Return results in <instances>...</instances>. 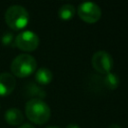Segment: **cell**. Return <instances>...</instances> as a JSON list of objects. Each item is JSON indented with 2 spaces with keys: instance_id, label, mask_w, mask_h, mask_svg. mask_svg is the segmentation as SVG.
<instances>
[{
  "instance_id": "cell-1",
  "label": "cell",
  "mask_w": 128,
  "mask_h": 128,
  "mask_svg": "<svg viewBox=\"0 0 128 128\" xmlns=\"http://www.w3.org/2000/svg\"><path fill=\"white\" fill-rule=\"evenodd\" d=\"M25 113L27 118L38 125L46 123L51 115L50 107L40 98L30 99L25 106Z\"/></svg>"
},
{
  "instance_id": "cell-2",
  "label": "cell",
  "mask_w": 128,
  "mask_h": 128,
  "mask_svg": "<svg viewBox=\"0 0 128 128\" xmlns=\"http://www.w3.org/2000/svg\"><path fill=\"white\" fill-rule=\"evenodd\" d=\"M37 62L35 58L29 54H20L14 58L11 63L10 69L13 76L25 78L35 72Z\"/></svg>"
},
{
  "instance_id": "cell-3",
  "label": "cell",
  "mask_w": 128,
  "mask_h": 128,
  "mask_svg": "<svg viewBox=\"0 0 128 128\" xmlns=\"http://www.w3.org/2000/svg\"><path fill=\"white\" fill-rule=\"evenodd\" d=\"M6 24L13 30H21L28 24V11L21 5H12L5 12Z\"/></svg>"
},
{
  "instance_id": "cell-4",
  "label": "cell",
  "mask_w": 128,
  "mask_h": 128,
  "mask_svg": "<svg viewBox=\"0 0 128 128\" xmlns=\"http://www.w3.org/2000/svg\"><path fill=\"white\" fill-rule=\"evenodd\" d=\"M39 46V37L36 33L30 30L20 32L15 37V47L25 52H31Z\"/></svg>"
},
{
  "instance_id": "cell-5",
  "label": "cell",
  "mask_w": 128,
  "mask_h": 128,
  "mask_svg": "<svg viewBox=\"0 0 128 128\" xmlns=\"http://www.w3.org/2000/svg\"><path fill=\"white\" fill-rule=\"evenodd\" d=\"M78 16L86 23L93 24L99 21L102 15L101 8L93 2H83L78 6Z\"/></svg>"
},
{
  "instance_id": "cell-6",
  "label": "cell",
  "mask_w": 128,
  "mask_h": 128,
  "mask_svg": "<svg viewBox=\"0 0 128 128\" xmlns=\"http://www.w3.org/2000/svg\"><path fill=\"white\" fill-rule=\"evenodd\" d=\"M92 66L97 72L105 75L112 70L113 58L106 51H97L92 56Z\"/></svg>"
},
{
  "instance_id": "cell-7",
  "label": "cell",
  "mask_w": 128,
  "mask_h": 128,
  "mask_svg": "<svg viewBox=\"0 0 128 128\" xmlns=\"http://www.w3.org/2000/svg\"><path fill=\"white\" fill-rule=\"evenodd\" d=\"M15 86L16 80L11 73L3 72L0 74V96H8L13 92Z\"/></svg>"
},
{
  "instance_id": "cell-8",
  "label": "cell",
  "mask_w": 128,
  "mask_h": 128,
  "mask_svg": "<svg viewBox=\"0 0 128 128\" xmlns=\"http://www.w3.org/2000/svg\"><path fill=\"white\" fill-rule=\"evenodd\" d=\"M4 118L6 122L10 125H19L23 122L24 120V115L23 113L17 109V108H10L5 112Z\"/></svg>"
},
{
  "instance_id": "cell-9",
  "label": "cell",
  "mask_w": 128,
  "mask_h": 128,
  "mask_svg": "<svg viewBox=\"0 0 128 128\" xmlns=\"http://www.w3.org/2000/svg\"><path fill=\"white\" fill-rule=\"evenodd\" d=\"M53 79V74L48 68H40L36 71L35 80L41 85L49 84Z\"/></svg>"
},
{
  "instance_id": "cell-10",
  "label": "cell",
  "mask_w": 128,
  "mask_h": 128,
  "mask_svg": "<svg viewBox=\"0 0 128 128\" xmlns=\"http://www.w3.org/2000/svg\"><path fill=\"white\" fill-rule=\"evenodd\" d=\"M75 14V7L72 4H64L58 10V16L61 20L68 21L73 18Z\"/></svg>"
},
{
  "instance_id": "cell-11",
  "label": "cell",
  "mask_w": 128,
  "mask_h": 128,
  "mask_svg": "<svg viewBox=\"0 0 128 128\" xmlns=\"http://www.w3.org/2000/svg\"><path fill=\"white\" fill-rule=\"evenodd\" d=\"M103 83L106 86V88H108L110 90H114L119 85V79L115 74H113L112 72H109L104 75Z\"/></svg>"
},
{
  "instance_id": "cell-12",
  "label": "cell",
  "mask_w": 128,
  "mask_h": 128,
  "mask_svg": "<svg viewBox=\"0 0 128 128\" xmlns=\"http://www.w3.org/2000/svg\"><path fill=\"white\" fill-rule=\"evenodd\" d=\"M1 43L4 46H15V37L13 33L6 31L1 37Z\"/></svg>"
},
{
  "instance_id": "cell-13",
  "label": "cell",
  "mask_w": 128,
  "mask_h": 128,
  "mask_svg": "<svg viewBox=\"0 0 128 128\" xmlns=\"http://www.w3.org/2000/svg\"><path fill=\"white\" fill-rule=\"evenodd\" d=\"M66 128H80V126L75 124V123H70V124H68L66 126Z\"/></svg>"
},
{
  "instance_id": "cell-14",
  "label": "cell",
  "mask_w": 128,
  "mask_h": 128,
  "mask_svg": "<svg viewBox=\"0 0 128 128\" xmlns=\"http://www.w3.org/2000/svg\"><path fill=\"white\" fill-rule=\"evenodd\" d=\"M19 128H34V126H32L31 124H23V125L20 126Z\"/></svg>"
},
{
  "instance_id": "cell-15",
  "label": "cell",
  "mask_w": 128,
  "mask_h": 128,
  "mask_svg": "<svg viewBox=\"0 0 128 128\" xmlns=\"http://www.w3.org/2000/svg\"><path fill=\"white\" fill-rule=\"evenodd\" d=\"M108 128H121V127L119 125H117V124H111V125L108 126Z\"/></svg>"
},
{
  "instance_id": "cell-16",
  "label": "cell",
  "mask_w": 128,
  "mask_h": 128,
  "mask_svg": "<svg viewBox=\"0 0 128 128\" xmlns=\"http://www.w3.org/2000/svg\"><path fill=\"white\" fill-rule=\"evenodd\" d=\"M47 128H60V127H58V126H49Z\"/></svg>"
}]
</instances>
